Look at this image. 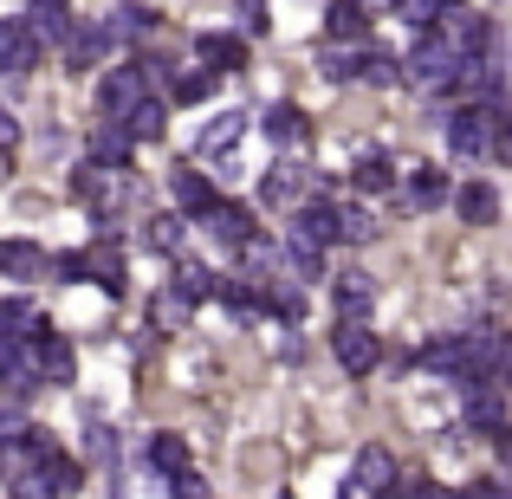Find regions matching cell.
Instances as JSON below:
<instances>
[{
	"label": "cell",
	"mask_w": 512,
	"mask_h": 499,
	"mask_svg": "<svg viewBox=\"0 0 512 499\" xmlns=\"http://www.w3.org/2000/svg\"><path fill=\"white\" fill-rule=\"evenodd\" d=\"M461 52L448 46V39L435 33V26H422V39H415V52L402 59V72H409V85H422V91H454V78H461Z\"/></svg>",
	"instance_id": "cell-1"
},
{
	"label": "cell",
	"mask_w": 512,
	"mask_h": 499,
	"mask_svg": "<svg viewBox=\"0 0 512 499\" xmlns=\"http://www.w3.org/2000/svg\"><path fill=\"white\" fill-rule=\"evenodd\" d=\"M500 124H506V111L467 104V111H454V117H448V150L461 156V163H480V156L500 150Z\"/></svg>",
	"instance_id": "cell-2"
},
{
	"label": "cell",
	"mask_w": 512,
	"mask_h": 499,
	"mask_svg": "<svg viewBox=\"0 0 512 499\" xmlns=\"http://www.w3.org/2000/svg\"><path fill=\"white\" fill-rule=\"evenodd\" d=\"M156 78H150V59H137V65H111V72L98 78V104H104V117H117L124 124L130 111H137L143 98H156Z\"/></svg>",
	"instance_id": "cell-3"
},
{
	"label": "cell",
	"mask_w": 512,
	"mask_h": 499,
	"mask_svg": "<svg viewBox=\"0 0 512 499\" xmlns=\"http://www.w3.org/2000/svg\"><path fill=\"white\" fill-rule=\"evenodd\" d=\"M396 461H389V448H363L357 454V467H350V487H344V499H383L389 487H396Z\"/></svg>",
	"instance_id": "cell-4"
},
{
	"label": "cell",
	"mask_w": 512,
	"mask_h": 499,
	"mask_svg": "<svg viewBox=\"0 0 512 499\" xmlns=\"http://www.w3.org/2000/svg\"><path fill=\"white\" fill-rule=\"evenodd\" d=\"M331 357H338L350 376H370L376 357H383V344H376L370 325H344V318H338V331H331Z\"/></svg>",
	"instance_id": "cell-5"
},
{
	"label": "cell",
	"mask_w": 512,
	"mask_h": 499,
	"mask_svg": "<svg viewBox=\"0 0 512 499\" xmlns=\"http://www.w3.org/2000/svg\"><path fill=\"white\" fill-rule=\"evenodd\" d=\"M454 91H461L467 104H487V111H506V78H500V65H487L474 52V59L461 65V78H454Z\"/></svg>",
	"instance_id": "cell-6"
},
{
	"label": "cell",
	"mask_w": 512,
	"mask_h": 499,
	"mask_svg": "<svg viewBox=\"0 0 512 499\" xmlns=\"http://www.w3.org/2000/svg\"><path fill=\"white\" fill-rule=\"evenodd\" d=\"M312 188H318V175L305 163H273L266 182H260V201H266V208H292V201H305Z\"/></svg>",
	"instance_id": "cell-7"
},
{
	"label": "cell",
	"mask_w": 512,
	"mask_h": 499,
	"mask_svg": "<svg viewBox=\"0 0 512 499\" xmlns=\"http://www.w3.org/2000/svg\"><path fill=\"white\" fill-rule=\"evenodd\" d=\"M104 39H111V46H137V39H150L156 33V13L143 7V0H117L111 13H104Z\"/></svg>",
	"instance_id": "cell-8"
},
{
	"label": "cell",
	"mask_w": 512,
	"mask_h": 499,
	"mask_svg": "<svg viewBox=\"0 0 512 499\" xmlns=\"http://www.w3.org/2000/svg\"><path fill=\"white\" fill-rule=\"evenodd\" d=\"M435 33L448 39V46L461 52V59H474V52L487 46V20H480V13H467L461 0H454V7H448V13H441V20H435Z\"/></svg>",
	"instance_id": "cell-9"
},
{
	"label": "cell",
	"mask_w": 512,
	"mask_h": 499,
	"mask_svg": "<svg viewBox=\"0 0 512 499\" xmlns=\"http://www.w3.org/2000/svg\"><path fill=\"white\" fill-rule=\"evenodd\" d=\"M195 221H201V227H208V234H214V240H227V247H247V240H253V234H260V227H253V214H247V208H240V201H214V208H208V214H195Z\"/></svg>",
	"instance_id": "cell-10"
},
{
	"label": "cell",
	"mask_w": 512,
	"mask_h": 499,
	"mask_svg": "<svg viewBox=\"0 0 512 499\" xmlns=\"http://www.w3.org/2000/svg\"><path fill=\"white\" fill-rule=\"evenodd\" d=\"M292 234H305L312 247H331V240H344V208H331V201H299Z\"/></svg>",
	"instance_id": "cell-11"
},
{
	"label": "cell",
	"mask_w": 512,
	"mask_h": 499,
	"mask_svg": "<svg viewBox=\"0 0 512 499\" xmlns=\"http://www.w3.org/2000/svg\"><path fill=\"white\" fill-rule=\"evenodd\" d=\"M0 273L7 279H52V253L33 240H0Z\"/></svg>",
	"instance_id": "cell-12"
},
{
	"label": "cell",
	"mask_w": 512,
	"mask_h": 499,
	"mask_svg": "<svg viewBox=\"0 0 512 499\" xmlns=\"http://www.w3.org/2000/svg\"><path fill=\"white\" fill-rule=\"evenodd\" d=\"M26 26H33V33L46 39V52H52V46L72 39V7H65V0H26Z\"/></svg>",
	"instance_id": "cell-13"
},
{
	"label": "cell",
	"mask_w": 512,
	"mask_h": 499,
	"mask_svg": "<svg viewBox=\"0 0 512 499\" xmlns=\"http://www.w3.org/2000/svg\"><path fill=\"white\" fill-rule=\"evenodd\" d=\"M422 370L435 376H474V357H467V337H435V344H422Z\"/></svg>",
	"instance_id": "cell-14"
},
{
	"label": "cell",
	"mask_w": 512,
	"mask_h": 499,
	"mask_svg": "<svg viewBox=\"0 0 512 499\" xmlns=\"http://www.w3.org/2000/svg\"><path fill=\"white\" fill-rule=\"evenodd\" d=\"M137 150V137H130V124H117V117H104L98 130H91V163L104 169H124V156Z\"/></svg>",
	"instance_id": "cell-15"
},
{
	"label": "cell",
	"mask_w": 512,
	"mask_h": 499,
	"mask_svg": "<svg viewBox=\"0 0 512 499\" xmlns=\"http://www.w3.org/2000/svg\"><path fill=\"white\" fill-rule=\"evenodd\" d=\"M195 52H201L208 72H240V65H247V39H240V33H201Z\"/></svg>",
	"instance_id": "cell-16"
},
{
	"label": "cell",
	"mask_w": 512,
	"mask_h": 499,
	"mask_svg": "<svg viewBox=\"0 0 512 499\" xmlns=\"http://www.w3.org/2000/svg\"><path fill=\"white\" fill-rule=\"evenodd\" d=\"M240 137H247V117H240V111H214L208 124H201L195 150H201V156H227V150H234Z\"/></svg>",
	"instance_id": "cell-17"
},
{
	"label": "cell",
	"mask_w": 512,
	"mask_h": 499,
	"mask_svg": "<svg viewBox=\"0 0 512 499\" xmlns=\"http://www.w3.org/2000/svg\"><path fill=\"white\" fill-rule=\"evenodd\" d=\"M325 33L331 39H350V46L370 39V7H363V0H331V7H325Z\"/></svg>",
	"instance_id": "cell-18"
},
{
	"label": "cell",
	"mask_w": 512,
	"mask_h": 499,
	"mask_svg": "<svg viewBox=\"0 0 512 499\" xmlns=\"http://www.w3.org/2000/svg\"><path fill=\"white\" fill-rule=\"evenodd\" d=\"M195 292H182V286H163V292H156V299H150V325H163V331H182L188 325V318H195Z\"/></svg>",
	"instance_id": "cell-19"
},
{
	"label": "cell",
	"mask_w": 512,
	"mask_h": 499,
	"mask_svg": "<svg viewBox=\"0 0 512 499\" xmlns=\"http://www.w3.org/2000/svg\"><path fill=\"white\" fill-rule=\"evenodd\" d=\"M454 208H461V221L493 227V221H500V188H493V182H467L461 195H454Z\"/></svg>",
	"instance_id": "cell-20"
},
{
	"label": "cell",
	"mask_w": 512,
	"mask_h": 499,
	"mask_svg": "<svg viewBox=\"0 0 512 499\" xmlns=\"http://www.w3.org/2000/svg\"><path fill=\"white\" fill-rule=\"evenodd\" d=\"M104 46H111V39H104V26H91V33H85V26H72V39H65V72H91V65H98L104 59Z\"/></svg>",
	"instance_id": "cell-21"
},
{
	"label": "cell",
	"mask_w": 512,
	"mask_h": 499,
	"mask_svg": "<svg viewBox=\"0 0 512 499\" xmlns=\"http://www.w3.org/2000/svg\"><path fill=\"white\" fill-rule=\"evenodd\" d=\"M467 428H480V435H500L506 428V409H500V389L493 383H474V396H467Z\"/></svg>",
	"instance_id": "cell-22"
},
{
	"label": "cell",
	"mask_w": 512,
	"mask_h": 499,
	"mask_svg": "<svg viewBox=\"0 0 512 499\" xmlns=\"http://www.w3.org/2000/svg\"><path fill=\"white\" fill-rule=\"evenodd\" d=\"M338 318L344 325L370 318V273H338Z\"/></svg>",
	"instance_id": "cell-23"
},
{
	"label": "cell",
	"mask_w": 512,
	"mask_h": 499,
	"mask_svg": "<svg viewBox=\"0 0 512 499\" xmlns=\"http://www.w3.org/2000/svg\"><path fill=\"white\" fill-rule=\"evenodd\" d=\"M357 78H363V85H396V78H409V72H402L396 52H383L370 39V46H363V59H357Z\"/></svg>",
	"instance_id": "cell-24"
},
{
	"label": "cell",
	"mask_w": 512,
	"mask_h": 499,
	"mask_svg": "<svg viewBox=\"0 0 512 499\" xmlns=\"http://www.w3.org/2000/svg\"><path fill=\"white\" fill-rule=\"evenodd\" d=\"M175 208H188V214H208L214 208V188H208V175L201 169H175Z\"/></svg>",
	"instance_id": "cell-25"
},
{
	"label": "cell",
	"mask_w": 512,
	"mask_h": 499,
	"mask_svg": "<svg viewBox=\"0 0 512 499\" xmlns=\"http://www.w3.org/2000/svg\"><path fill=\"white\" fill-rule=\"evenodd\" d=\"M39 363H46V383H72V376H78L72 344H65V337H52V331H39Z\"/></svg>",
	"instance_id": "cell-26"
},
{
	"label": "cell",
	"mask_w": 512,
	"mask_h": 499,
	"mask_svg": "<svg viewBox=\"0 0 512 499\" xmlns=\"http://www.w3.org/2000/svg\"><path fill=\"white\" fill-rule=\"evenodd\" d=\"M350 182H357V195H383V188L396 182V163H389L383 150H370V156H357V169H350Z\"/></svg>",
	"instance_id": "cell-27"
},
{
	"label": "cell",
	"mask_w": 512,
	"mask_h": 499,
	"mask_svg": "<svg viewBox=\"0 0 512 499\" xmlns=\"http://www.w3.org/2000/svg\"><path fill=\"white\" fill-rule=\"evenodd\" d=\"M305 130H312V124H305L299 104H273V111H266V137L286 143V150H292V143H305Z\"/></svg>",
	"instance_id": "cell-28"
},
{
	"label": "cell",
	"mask_w": 512,
	"mask_h": 499,
	"mask_svg": "<svg viewBox=\"0 0 512 499\" xmlns=\"http://www.w3.org/2000/svg\"><path fill=\"white\" fill-rule=\"evenodd\" d=\"M124 124H130V137H137V143H156V137H163V124H169V111H163V98H143V104H137V111H130V117H124Z\"/></svg>",
	"instance_id": "cell-29"
},
{
	"label": "cell",
	"mask_w": 512,
	"mask_h": 499,
	"mask_svg": "<svg viewBox=\"0 0 512 499\" xmlns=\"http://www.w3.org/2000/svg\"><path fill=\"white\" fill-rule=\"evenodd\" d=\"M409 201H415V208H441V201H448V175L422 163V169L409 175Z\"/></svg>",
	"instance_id": "cell-30"
},
{
	"label": "cell",
	"mask_w": 512,
	"mask_h": 499,
	"mask_svg": "<svg viewBox=\"0 0 512 499\" xmlns=\"http://www.w3.org/2000/svg\"><path fill=\"white\" fill-rule=\"evenodd\" d=\"M39 467H46V480H52V493H59V499H72V493H78V480H85V474H78V461H72L65 448H52Z\"/></svg>",
	"instance_id": "cell-31"
},
{
	"label": "cell",
	"mask_w": 512,
	"mask_h": 499,
	"mask_svg": "<svg viewBox=\"0 0 512 499\" xmlns=\"http://www.w3.org/2000/svg\"><path fill=\"white\" fill-rule=\"evenodd\" d=\"M91 279L117 299V292H124V253L117 247H91Z\"/></svg>",
	"instance_id": "cell-32"
},
{
	"label": "cell",
	"mask_w": 512,
	"mask_h": 499,
	"mask_svg": "<svg viewBox=\"0 0 512 499\" xmlns=\"http://www.w3.org/2000/svg\"><path fill=\"white\" fill-rule=\"evenodd\" d=\"M240 253H247V273L260 279V286H273V279H279V266H286V260H279V247H266L260 234H253V240H247Z\"/></svg>",
	"instance_id": "cell-33"
},
{
	"label": "cell",
	"mask_w": 512,
	"mask_h": 499,
	"mask_svg": "<svg viewBox=\"0 0 512 499\" xmlns=\"http://www.w3.org/2000/svg\"><path fill=\"white\" fill-rule=\"evenodd\" d=\"M150 461H156V474H188V448H182V435H156L150 441Z\"/></svg>",
	"instance_id": "cell-34"
},
{
	"label": "cell",
	"mask_w": 512,
	"mask_h": 499,
	"mask_svg": "<svg viewBox=\"0 0 512 499\" xmlns=\"http://www.w3.org/2000/svg\"><path fill=\"white\" fill-rule=\"evenodd\" d=\"M0 331H13V337H39L46 325H39V312L26 299H0Z\"/></svg>",
	"instance_id": "cell-35"
},
{
	"label": "cell",
	"mask_w": 512,
	"mask_h": 499,
	"mask_svg": "<svg viewBox=\"0 0 512 499\" xmlns=\"http://www.w3.org/2000/svg\"><path fill=\"white\" fill-rule=\"evenodd\" d=\"M175 286H182V292H195V299H221V279H214L208 266H195V260H182V266H175Z\"/></svg>",
	"instance_id": "cell-36"
},
{
	"label": "cell",
	"mask_w": 512,
	"mask_h": 499,
	"mask_svg": "<svg viewBox=\"0 0 512 499\" xmlns=\"http://www.w3.org/2000/svg\"><path fill=\"white\" fill-rule=\"evenodd\" d=\"M389 7H396V13H402V20H409V26H435L441 13L454 7V0H389Z\"/></svg>",
	"instance_id": "cell-37"
},
{
	"label": "cell",
	"mask_w": 512,
	"mask_h": 499,
	"mask_svg": "<svg viewBox=\"0 0 512 499\" xmlns=\"http://www.w3.org/2000/svg\"><path fill=\"white\" fill-rule=\"evenodd\" d=\"M208 65H201V72H175V85H169V98L175 104H201V98H208Z\"/></svg>",
	"instance_id": "cell-38"
},
{
	"label": "cell",
	"mask_w": 512,
	"mask_h": 499,
	"mask_svg": "<svg viewBox=\"0 0 512 499\" xmlns=\"http://www.w3.org/2000/svg\"><path fill=\"white\" fill-rule=\"evenodd\" d=\"M7 493H13V499H59V493H52V480H46V467H33L26 480H13Z\"/></svg>",
	"instance_id": "cell-39"
},
{
	"label": "cell",
	"mask_w": 512,
	"mask_h": 499,
	"mask_svg": "<svg viewBox=\"0 0 512 499\" xmlns=\"http://www.w3.org/2000/svg\"><path fill=\"white\" fill-rule=\"evenodd\" d=\"M357 59L363 52H325V78L331 85H350V78H357Z\"/></svg>",
	"instance_id": "cell-40"
},
{
	"label": "cell",
	"mask_w": 512,
	"mask_h": 499,
	"mask_svg": "<svg viewBox=\"0 0 512 499\" xmlns=\"http://www.w3.org/2000/svg\"><path fill=\"white\" fill-rule=\"evenodd\" d=\"M150 247L175 253V247H182V221H150Z\"/></svg>",
	"instance_id": "cell-41"
},
{
	"label": "cell",
	"mask_w": 512,
	"mask_h": 499,
	"mask_svg": "<svg viewBox=\"0 0 512 499\" xmlns=\"http://www.w3.org/2000/svg\"><path fill=\"white\" fill-rule=\"evenodd\" d=\"M13 46H20V20H13V13H0V72L13 65Z\"/></svg>",
	"instance_id": "cell-42"
},
{
	"label": "cell",
	"mask_w": 512,
	"mask_h": 499,
	"mask_svg": "<svg viewBox=\"0 0 512 499\" xmlns=\"http://www.w3.org/2000/svg\"><path fill=\"white\" fill-rule=\"evenodd\" d=\"M370 234H376L370 214H363V208H344V240H370Z\"/></svg>",
	"instance_id": "cell-43"
},
{
	"label": "cell",
	"mask_w": 512,
	"mask_h": 499,
	"mask_svg": "<svg viewBox=\"0 0 512 499\" xmlns=\"http://www.w3.org/2000/svg\"><path fill=\"white\" fill-rule=\"evenodd\" d=\"M240 33H266V0H240Z\"/></svg>",
	"instance_id": "cell-44"
},
{
	"label": "cell",
	"mask_w": 512,
	"mask_h": 499,
	"mask_svg": "<svg viewBox=\"0 0 512 499\" xmlns=\"http://www.w3.org/2000/svg\"><path fill=\"white\" fill-rule=\"evenodd\" d=\"M85 448H91V461H111V454H117V435H111V428H91Z\"/></svg>",
	"instance_id": "cell-45"
},
{
	"label": "cell",
	"mask_w": 512,
	"mask_h": 499,
	"mask_svg": "<svg viewBox=\"0 0 512 499\" xmlns=\"http://www.w3.org/2000/svg\"><path fill=\"white\" fill-rule=\"evenodd\" d=\"M467 499H512L500 480H474V487H467Z\"/></svg>",
	"instance_id": "cell-46"
},
{
	"label": "cell",
	"mask_w": 512,
	"mask_h": 499,
	"mask_svg": "<svg viewBox=\"0 0 512 499\" xmlns=\"http://www.w3.org/2000/svg\"><path fill=\"white\" fill-rule=\"evenodd\" d=\"M493 448H500V467H506V474H512V422L500 428V435H493Z\"/></svg>",
	"instance_id": "cell-47"
},
{
	"label": "cell",
	"mask_w": 512,
	"mask_h": 499,
	"mask_svg": "<svg viewBox=\"0 0 512 499\" xmlns=\"http://www.w3.org/2000/svg\"><path fill=\"white\" fill-rule=\"evenodd\" d=\"M13 143H20V124H13V117L0 111V150H13Z\"/></svg>",
	"instance_id": "cell-48"
},
{
	"label": "cell",
	"mask_w": 512,
	"mask_h": 499,
	"mask_svg": "<svg viewBox=\"0 0 512 499\" xmlns=\"http://www.w3.org/2000/svg\"><path fill=\"white\" fill-rule=\"evenodd\" d=\"M7 156H13V150H0V182H7Z\"/></svg>",
	"instance_id": "cell-49"
},
{
	"label": "cell",
	"mask_w": 512,
	"mask_h": 499,
	"mask_svg": "<svg viewBox=\"0 0 512 499\" xmlns=\"http://www.w3.org/2000/svg\"><path fill=\"white\" fill-rule=\"evenodd\" d=\"M383 499H396V493H383Z\"/></svg>",
	"instance_id": "cell-50"
}]
</instances>
